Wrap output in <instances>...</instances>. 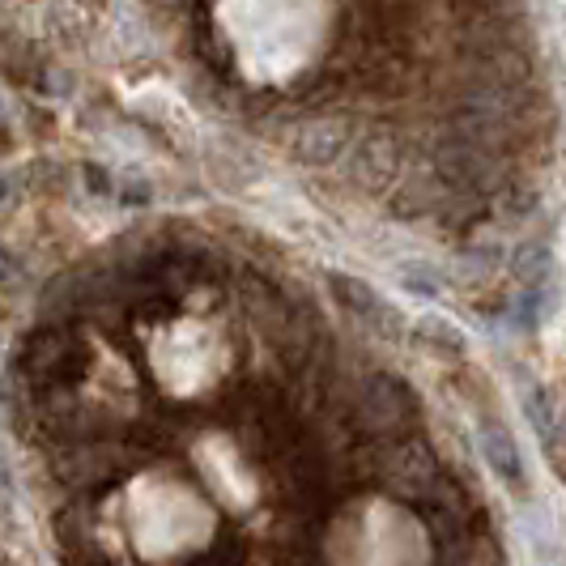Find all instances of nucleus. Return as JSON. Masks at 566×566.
Returning a JSON list of instances; mask_svg holds the SVG:
<instances>
[{
	"instance_id": "nucleus-1",
	"label": "nucleus",
	"mask_w": 566,
	"mask_h": 566,
	"mask_svg": "<svg viewBox=\"0 0 566 566\" xmlns=\"http://www.w3.org/2000/svg\"><path fill=\"white\" fill-rule=\"evenodd\" d=\"M434 167H439V179L460 188V192H490L503 179L494 149L473 142V137H464L460 128H448L439 137V145H434Z\"/></svg>"
},
{
	"instance_id": "nucleus-2",
	"label": "nucleus",
	"mask_w": 566,
	"mask_h": 566,
	"mask_svg": "<svg viewBox=\"0 0 566 566\" xmlns=\"http://www.w3.org/2000/svg\"><path fill=\"white\" fill-rule=\"evenodd\" d=\"M345 149H349V124L333 119V115L303 124L298 137H294V158L303 167H328V163H337Z\"/></svg>"
},
{
	"instance_id": "nucleus-3",
	"label": "nucleus",
	"mask_w": 566,
	"mask_h": 566,
	"mask_svg": "<svg viewBox=\"0 0 566 566\" xmlns=\"http://www.w3.org/2000/svg\"><path fill=\"white\" fill-rule=\"evenodd\" d=\"M397 142L388 133H370L367 142L354 149V163H349V175L358 188L367 192H384L392 179H397Z\"/></svg>"
},
{
	"instance_id": "nucleus-4",
	"label": "nucleus",
	"mask_w": 566,
	"mask_h": 566,
	"mask_svg": "<svg viewBox=\"0 0 566 566\" xmlns=\"http://www.w3.org/2000/svg\"><path fill=\"white\" fill-rule=\"evenodd\" d=\"M328 285H333V294H337L340 303H345L354 315H363L367 324H375V328H388V333H392V319H397V315H392V307H388V303H384V298H379L370 285L354 282V277H340V273Z\"/></svg>"
},
{
	"instance_id": "nucleus-5",
	"label": "nucleus",
	"mask_w": 566,
	"mask_h": 566,
	"mask_svg": "<svg viewBox=\"0 0 566 566\" xmlns=\"http://www.w3.org/2000/svg\"><path fill=\"white\" fill-rule=\"evenodd\" d=\"M482 448H485V455H490V464H494L511 485L524 482V460H520V448H515V439H511L503 426H485Z\"/></svg>"
},
{
	"instance_id": "nucleus-6",
	"label": "nucleus",
	"mask_w": 566,
	"mask_h": 566,
	"mask_svg": "<svg viewBox=\"0 0 566 566\" xmlns=\"http://www.w3.org/2000/svg\"><path fill=\"white\" fill-rule=\"evenodd\" d=\"M434 184H439V179H409V184H400L397 213H405V218L434 213V205H439V188H434Z\"/></svg>"
},
{
	"instance_id": "nucleus-7",
	"label": "nucleus",
	"mask_w": 566,
	"mask_h": 566,
	"mask_svg": "<svg viewBox=\"0 0 566 566\" xmlns=\"http://www.w3.org/2000/svg\"><path fill=\"white\" fill-rule=\"evenodd\" d=\"M418 337L430 340V345H448V349H460L464 340H460V333H455L448 319H422V328H418Z\"/></svg>"
},
{
	"instance_id": "nucleus-8",
	"label": "nucleus",
	"mask_w": 566,
	"mask_h": 566,
	"mask_svg": "<svg viewBox=\"0 0 566 566\" xmlns=\"http://www.w3.org/2000/svg\"><path fill=\"white\" fill-rule=\"evenodd\" d=\"M545 269H549V252H545V248H524V252L515 255V273H520L524 282H537Z\"/></svg>"
},
{
	"instance_id": "nucleus-9",
	"label": "nucleus",
	"mask_w": 566,
	"mask_h": 566,
	"mask_svg": "<svg viewBox=\"0 0 566 566\" xmlns=\"http://www.w3.org/2000/svg\"><path fill=\"white\" fill-rule=\"evenodd\" d=\"M528 418H533V426H537L545 439H554V413H549V400L541 397H528Z\"/></svg>"
},
{
	"instance_id": "nucleus-10",
	"label": "nucleus",
	"mask_w": 566,
	"mask_h": 566,
	"mask_svg": "<svg viewBox=\"0 0 566 566\" xmlns=\"http://www.w3.org/2000/svg\"><path fill=\"white\" fill-rule=\"evenodd\" d=\"M405 282H413L418 294H439V277H430L422 269H405Z\"/></svg>"
},
{
	"instance_id": "nucleus-11",
	"label": "nucleus",
	"mask_w": 566,
	"mask_h": 566,
	"mask_svg": "<svg viewBox=\"0 0 566 566\" xmlns=\"http://www.w3.org/2000/svg\"><path fill=\"white\" fill-rule=\"evenodd\" d=\"M13 282H18V264H13V255L0 248V285L13 290Z\"/></svg>"
},
{
	"instance_id": "nucleus-12",
	"label": "nucleus",
	"mask_w": 566,
	"mask_h": 566,
	"mask_svg": "<svg viewBox=\"0 0 566 566\" xmlns=\"http://www.w3.org/2000/svg\"><path fill=\"white\" fill-rule=\"evenodd\" d=\"M464 4H469V9H503L507 0H464Z\"/></svg>"
},
{
	"instance_id": "nucleus-13",
	"label": "nucleus",
	"mask_w": 566,
	"mask_h": 566,
	"mask_svg": "<svg viewBox=\"0 0 566 566\" xmlns=\"http://www.w3.org/2000/svg\"><path fill=\"white\" fill-rule=\"evenodd\" d=\"M9 197H13V188H9V179H0V209L9 205Z\"/></svg>"
},
{
	"instance_id": "nucleus-14",
	"label": "nucleus",
	"mask_w": 566,
	"mask_h": 566,
	"mask_svg": "<svg viewBox=\"0 0 566 566\" xmlns=\"http://www.w3.org/2000/svg\"><path fill=\"white\" fill-rule=\"evenodd\" d=\"M154 4H175V0H154Z\"/></svg>"
}]
</instances>
